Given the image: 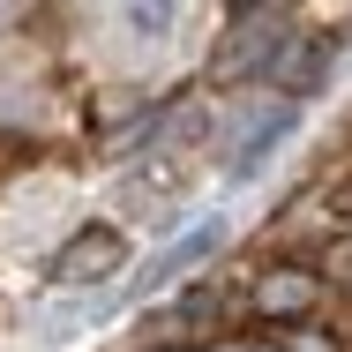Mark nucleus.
<instances>
[{
	"label": "nucleus",
	"mask_w": 352,
	"mask_h": 352,
	"mask_svg": "<svg viewBox=\"0 0 352 352\" xmlns=\"http://www.w3.org/2000/svg\"><path fill=\"white\" fill-rule=\"evenodd\" d=\"M292 128H300V98H278V105H263V120H248V128H240L232 157H225V173H232V180H255V173H263V157H270V150L292 135Z\"/></svg>",
	"instance_id": "7ed1b4c3"
},
{
	"label": "nucleus",
	"mask_w": 352,
	"mask_h": 352,
	"mask_svg": "<svg viewBox=\"0 0 352 352\" xmlns=\"http://www.w3.org/2000/svg\"><path fill=\"white\" fill-rule=\"evenodd\" d=\"M225 8H232V23H255V15L270 8V0H225Z\"/></svg>",
	"instance_id": "1a4fd4ad"
},
{
	"label": "nucleus",
	"mask_w": 352,
	"mask_h": 352,
	"mask_svg": "<svg viewBox=\"0 0 352 352\" xmlns=\"http://www.w3.org/2000/svg\"><path fill=\"white\" fill-rule=\"evenodd\" d=\"M322 278H330V285H352V225L322 240Z\"/></svg>",
	"instance_id": "6e6552de"
},
{
	"label": "nucleus",
	"mask_w": 352,
	"mask_h": 352,
	"mask_svg": "<svg viewBox=\"0 0 352 352\" xmlns=\"http://www.w3.org/2000/svg\"><path fill=\"white\" fill-rule=\"evenodd\" d=\"M217 248H225V217H195L180 240H165L150 263L135 270V292H165V285H180V278H195L203 263H210Z\"/></svg>",
	"instance_id": "f03ea898"
},
{
	"label": "nucleus",
	"mask_w": 352,
	"mask_h": 352,
	"mask_svg": "<svg viewBox=\"0 0 352 352\" xmlns=\"http://www.w3.org/2000/svg\"><path fill=\"white\" fill-rule=\"evenodd\" d=\"M180 8L188 0H120V23H128V38H142V45H165L180 30Z\"/></svg>",
	"instance_id": "423d86ee"
},
{
	"label": "nucleus",
	"mask_w": 352,
	"mask_h": 352,
	"mask_svg": "<svg viewBox=\"0 0 352 352\" xmlns=\"http://www.w3.org/2000/svg\"><path fill=\"white\" fill-rule=\"evenodd\" d=\"M113 270H128V232L120 225H82L68 248L53 255V285L75 292V285H113Z\"/></svg>",
	"instance_id": "f257e3e1"
},
{
	"label": "nucleus",
	"mask_w": 352,
	"mask_h": 352,
	"mask_svg": "<svg viewBox=\"0 0 352 352\" xmlns=\"http://www.w3.org/2000/svg\"><path fill=\"white\" fill-rule=\"evenodd\" d=\"M270 82H278L285 98H307V90H322V75H330V38H285L278 60H270Z\"/></svg>",
	"instance_id": "20e7f679"
},
{
	"label": "nucleus",
	"mask_w": 352,
	"mask_h": 352,
	"mask_svg": "<svg viewBox=\"0 0 352 352\" xmlns=\"http://www.w3.org/2000/svg\"><path fill=\"white\" fill-rule=\"evenodd\" d=\"M248 300H255V315H270V322H300V315L315 307V278H307V270H270Z\"/></svg>",
	"instance_id": "39448f33"
},
{
	"label": "nucleus",
	"mask_w": 352,
	"mask_h": 352,
	"mask_svg": "<svg viewBox=\"0 0 352 352\" xmlns=\"http://www.w3.org/2000/svg\"><path fill=\"white\" fill-rule=\"evenodd\" d=\"M255 352H338L330 330H270V338H248Z\"/></svg>",
	"instance_id": "0eeeda50"
}]
</instances>
